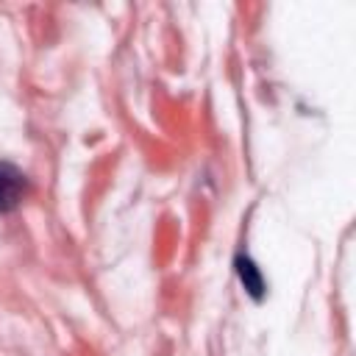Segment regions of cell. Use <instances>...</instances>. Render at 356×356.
<instances>
[{
  "mask_svg": "<svg viewBox=\"0 0 356 356\" xmlns=\"http://www.w3.org/2000/svg\"><path fill=\"white\" fill-rule=\"evenodd\" d=\"M28 192V178L19 167L0 161V211H11L22 203Z\"/></svg>",
  "mask_w": 356,
  "mask_h": 356,
  "instance_id": "1",
  "label": "cell"
},
{
  "mask_svg": "<svg viewBox=\"0 0 356 356\" xmlns=\"http://www.w3.org/2000/svg\"><path fill=\"white\" fill-rule=\"evenodd\" d=\"M236 275H239V281H242V286H245V292L253 298V300H261L264 298V278H261V270L253 264V259H248V256H236Z\"/></svg>",
  "mask_w": 356,
  "mask_h": 356,
  "instance_id": "2",
  "label": "cell"
}]
</instances>
